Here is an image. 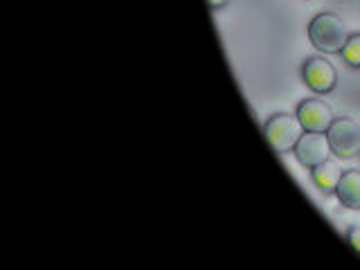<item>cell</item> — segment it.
Instances as JSON below:
<instances>
[{"label":"cell","mask_w":360,"mask_h":270,"mask_svg":"<svg viewBox=\"0 0 360 270\" xmlns=\"http://www.w3.org/2000/svg\"><path fill=\"white\" fill-rule=\"evenodd\" d=\"M349 37L352 34L347 32L345 20L331 11H322L309 22V41L315 50L324 54H340Z\"/></svg>","instance_id":"cell-1"},{"label":"cell","mask_w":360,"mask_h":270,"mask_svg":"<svg viewBox=\"0 0 360 270\" xmlns=\"http://www.w3.org/2000/svg\"><path fill=\"white\" fill-rule=\"evenodd\" d=\"M264 135L275 153H288L304 135V127L297 115L290 112H275L264 124Z\"/></svg>","instance_id":"cell-2"},{"label":"cell","mask_w":360,"mask_h":270,"mask_svg":"<svg viewBox=\"0 0 360 270\" xmlns=\"http://www.w3.org/2000/svg\"><path fill=\"white\" fill-rule=\"evenodd\" d=\"M326 135H329L335 155L354 158L356 153H360V122H356L354 117H335Z\"/></svg>","instance_id":"cell-3"},{"label":"cell","mask_w":360,"mask_h":270,"mask_svg":"<svg viewBox=\"0 0 360 270\" xmlns=\"http://www.w3.org/2000/svg\"><path fill=\"white\" fill-rule=\"evenodd\" d=\"M292 153H295L297 162L302 167L313 169V167L322 165L324 160H329V155L333 153V149H331L329 135H326L324 131H304V135L295 144Z\"/></svg>","instance_id":"cell-4"},{"label":"cell","mask_w":360,"mask_h":270,"mask_svg":"<svg viewBox=\"0 0 360 270\" xmlns=\"http://www.w3.org/2000/svg\"><path fill=\"white\" fill-rule=\"evenodd\" d=\"M302 79L313 93L326 95L335 88L338 72L333 63L329 59H324V56H309L302 65Z\"/></svg>","instance_id":"cell-5"},{"label":"cell","mask_w":360,"mask_h":270,"mask_svg":"<svg viewBox=\"0 0 360 270\" xmlns=\"http://www.w3.org/2000/svg\"><path fill=\"white\" fill-rule=\"evenodd\" d=\"M295 115L300 117L304 131H324L326 133L331 127V122L335 120L333 110L318 97H309V99L300 101Z\"/></svg>","instance_id":"cell-6"},{"label":"cell","mask_w":360,"mask_h":270,"mask_svg":"<svg viewBox=\"0 0 360 270\" xmlns=\"http://www.w3.org/2000/svg\"><path fill=\"white\" fill-rule=\"evenodd\" d=\"M335 196L347 210H360V172L349 169L335 187Z\"/></svg>","instance_id":"cell-7"},{"label":"cell","mask_w":360,"mask_h":270,"mask_svg":"<svg viewBox=\"0 0 360 270\" xmlns=\"http://www.w3.org/2000/svg\"><path fill=\"white\" fill-rule=\"evenodd\" d=\"M342 174L345 172L340 169V165L333 162V160H324L322 165L311 169L313 183L318 185V189H322L324 194H335V187H338V183H340Z\"/></svg>","instance_id":"cell-8"},{"label":"cell","mask_w":360,"mask_h":270,"mask_svg":"<svg viewBox=\"0 0 360 270\" xmlns=\"http://www.w3.org/2000/svg\"><path fill=\"white\" fill-rule=\"evenodd\" d=\"M340 56L349 68H360V34H352L347 39Z\"/></svg>","instance_id":"cell-9"},{"label":"cell","mask_w":360,"mask_h":270,"mask_svg":"<svg viewBox=\"0 0 360 270\" xmlns=\"http://www.w3.org/2000/svg\"><path fill=\"white\" fill-rule=\"evenodd\" d=\"M345 239H347V243L354 248V250L360 255V223H356V225H352L347 232H345Z\"/></svg>","instance_id":"cell-10"},{"label":"cell","mask_w":360,"mask_h":270,"mask_svg":"<svg viewBox=\"0 0 360 270\" xmlns=\"http://www.w3.org/2000/svg\"><path fill=\"white\" fill-rule=\"evenodd\" d=\"M228 0H207V5H210V9H221Z\"/></svg>","instance_id":"cell-11"}]
</instances>
